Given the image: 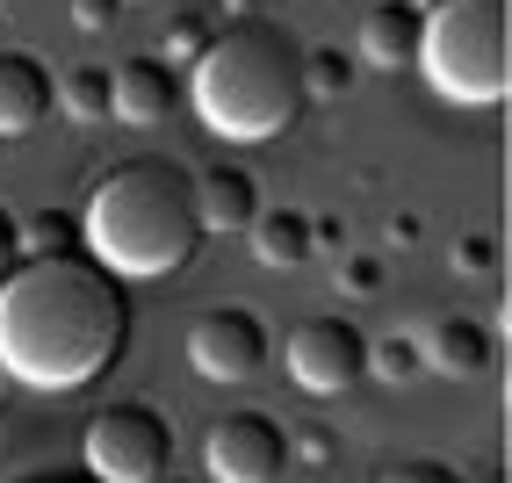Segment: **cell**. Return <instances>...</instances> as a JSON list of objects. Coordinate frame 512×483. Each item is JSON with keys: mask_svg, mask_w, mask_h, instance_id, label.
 <instances>
[{"mask_svg": "<svg viewBox=\"0 0 512 483\" xmlns=\"http://www.w3.org/2000/svg\"><path fill=\"white\" fill-rule=\"evenodd\" d=\"M22 260V238H15V217L0 210V282H8V267Z\"/></svg>", "mask_w": 512, "mask_h": 483, "instance_id": "cell-25", "label": "cell"}, {"mask_svg": "<svg viewBox=\"0 0 512 483\" xmlns=\"http://www.w3.org/2000/svg\"><path fill=\"white\" fill-rule=\"evenodd\" d=\"M116 15H123V0H73V29H80V37L116 29Z\"/></svg>", "mask_w": 512, "mask_h": 483, "instance_id": "cell-24", "label": "cell"}, {"mask_svg": "<svg viewBox=\"0 0 512 483\" xmlns=\"http://www.w3.org/2000/svg\"><path fill=\"white\" fill-rule=\"evenodd\" d=\"M347 87H354L347 51H303V101H339Z\"/></svg>", "mask_w": 512, "mask_h": 483, "instance_id": "cell-17", "label": "cell"}, {"mask_svg": "<svg viewBox=\"0 0 512 483\" xmlns=\"http://www.w3.org/2000/svg\"><path fill=\"white\" fill-rule=\"evenodd\" d=\"M51 87H58V73L37 51H8L0 44V137L37 130L51 116Z\"/></svg>", "mask_w": 512, "mask_h": 483, "instance_id": "cell-11", "label": "cell"}, {"mask_svg": "<svg viewBox=\"0 0 512 483\" xmlns=\"http://www.w3.org/2000/svg\"><path fill=\"white\" fill-rule=\"evenodd\" d=\"M282 361L303 397H347L354 383H368V332L354 318H339V310H325V318H303L289 332Z\"/></svg>", "mask_w": 512, "mask_h": 483, "instance_id": "cell-6", "label": "cell"}, {"mask_svg": "<svg viewBox=\"0 0 512 483\" xmlns=\"http://www.w3.org/2000/svg\"><path fill=\"white\" fill-rule=\"evenodd\" d=\"M51 109H65L80 130L109 123V65H73V73H58V87H51Z\"/></svg>", "mask_w": 512, "mask_h": 483, "instance_id": "cell-15", "label": "cell"}, {"mask_svg": "<svg viewBox=\"0 0 512 483\" xmlns=\"http://www.w3.org/2000/svg\"><path fill=\"white\" fill-rule=\"evenodd\" d=\"M375 483H462L448 462H426V455H412V462H390V469H375Z\"/></svg>", "mask_w": 512, "mask_h": 483, "instance_id": "cell-23", "label": "cell"}, {"mask_svg": "<svg viewBox=\"0 0 512 483\" xmlns=\"http://www.w3.org/2000/svg\"><path fill=\"white\" fill-rule=\"evenodd\" d=\"M29 483H94V476H29Z\"/></svg>", "mask_w": 512, "mask_h": 483, "instance_id": "cell-28", "label": "cell"}, {"mask_svg": "<svg viewBox=\"0 0 512 483\" xmlns=\"http://www.w3.org/2000/svg\"><path fill=\"white\" fill-rule=\"evenodd\" d=\"M246 246H253L260 267H275V274H289V267H303V260L318 253V246H311V217H303V210H282V202H275V210L260 202V217L246 224Z\"/></svg>", "mask_w": 512, "mask_h": 483, "instance_id": "cell-14", "label": "cell"}, {"mask_svg": "<svg viewBox=\"0 0 512 483\" xmlns=\"http://www.w3.org/2000/svg\"><path fill=\"white\" fill-rule=\"evenodd\" d=\"M332 282H339V296H383V253H347L332 267Z\"/></svg>", "mask_w": 512, "mask_h": 483, "instance_id": "cell-20", "label": "cell"}, {"mask_svg": "<svg viewBox=\"0 0 512 483\" xmlns=\"http://www.w3.org/2000/svg\"><path fill=\"white\" fill-rule=\"evenodd\" d=\"M0 152H8V137H0Z\"/></svg>", "mask_w": 512, "mask_h": 483, "instance_id": "cell-32", "label": "cell"}, {"mask_svg": "<svg viewBox=\"0 0 512 483\" xmlns=\"http://www.w3.org/2000/svg\"><path fill=\"white\" fill-rule=\"evenodd\" d=\"M80 246L116 274V282H166L181 274L202 246L195 217V174L181 159H116L109 174H94L87 210H80Z\"/></svg>", "mask_w": 512, "mask_h": 483, "instance_id": "cell-2", "label": "cell"}, {"mask_svg": "<svg viewBox=\"0 0 512 483\" xmlns=\"http://www.w3.org/2000/svg\"><path fill=\"white\" fill-rule=\"evenodd\" d=\"M412 73L455 109H498L512 87V0H440L419 15Z\"/></svg>", "mask_w": 512, "mask_h": 483, "instance_id": "cell-4", "label": "cell"}, {"mask_svg": "<svg viewBox=\"0 0 512 483\" xmlns=\"http://www.w3.org/2000/svg\"><path fill=\"white\" fill-rule=\"evenodd\" d=\"M448 260H455V274H498V238L491 231H462Z\"/></svg>", "mask_w": 512, "mask_h": 483, "instance_id": "cell-21", "label": "cell"}, {"mask_svg": "<svg viewBox=\"0 0 512 483\" xmlns=\"http://www.w3.org/2000/svg\"><path fill=\"white\" fill-rule=\"evenodd\" d=\"M130 347V282L94 253L15 260L0 282V375L37 397L101 383Z\"/></svg>", "mask_w": 512, "mask_h": 483, "instance_id": "cell-1", "label": "cell"}, {"mask_svg": "<svg viewBox=\"0 0 512 483\" xmlns=\"http://www.w3.org/2000/svg\"><path fill=\"white\" fill-rule=\"evenodd\" d=\"M289 469V426L275 411H231L202 433V483H275Z\"/></svg>", "mask_w": 512, "mask_h": 483, "instance_id": "cell-7", "label": "cell"}, {"mask_svg": "<svg viewBox=\"0 0 512 483\" xmlns=\"http://www.w3.org/2000/svg\"><path fill=\"white\" fill-rule=\"evenodd\" d=\"M476 483H505V469H491V476H476Z\"/></svg>", "mask_w": 512, "mask_h": 483, "instance_id": "cell-30", "label": "cell"}, {"mask_svg": "<svg viewBox=\"0 0 512 483\" xmlns=\"http://www.w3.org/2000/svg\"><path fill=\"white\" fill-rule=\"evenodd\" d=\"M412 347H419V368L426 375H448V383H469V375H484L491 368V325H476V318H426L412 332Z\"/></svg>", "mask_w": 512, "mask_h": 483, "instance_id": "cell-10", "label": "cell"}, {"mask_svg": "<svg viewBox=\"0 0 512 483\" xmlns=\"http://www.w3.org/2000/svg\"><path fill=\"white\" fill-rule=\"evenodd\" d=\"M332 455H339L332 426H296V433H289V462H311V469H325Z\"/></svg>", "mask_w": 512, "mask_h": 483, "instance_id": "cell-22", "label": "cell"}, {"mask_svg": "<svg viewBox=\"0 0 512 483\" xmlns=\"http://www.w3.org/2000/svg\"><path fill=\"white\" fill-rule=\"evenodd\" d=\"M217 37V29H210V15H174V22H166V44L152 51L159 65H174V73H188V65L202 58V44H210Z\"/></svg>", "mask_w": 512, "mask_h": 483, "instance_id": "cell-18", "label": "cell"}, {"mask_svg": "<svg viewBox=\"0 0 512 483\" xmlns=\"http://www.w3.org/2000/svg\"><path fill=\"white\" fill-rule=\"evenodd\" d=\"M404 8H419V15H433V8H440V0H404Z\"/></svg>", "mask_w": 512, "mask_h": 483, "instance_id": "cell-29", "label": "cell"}, {"mask_svg": "<svg viewBox=\"0 0 512 483\" xmlns=\"http://www.w3.org/2000/svg\"><path fill=\"white\" fill-rule=\"evenodd\" d=\"M368 8H383V0H368Z\"/></svg>", "mask_w": 512, "mask_h": 483, "instance_id": "cell-33", "label": "cell"}, {"mask_svg": "<svg viewBox=\"0 0 512 483\" xmlns=\"http://www.w3.org/2000/svg\"><path fill=\"white\" fill-rule=\"evenodd\" d=\"M260 361H267V325L253 318V310L224 303V310H202V318L188 325V368L202 375V383H224V390L253 383Z\"/></svg>", "mask_w": 512, "mask_h": 483, "instance_id": "cell-8", "label": "cell"}, {"mask_svg": "<svg viewBox=\"0 0 512 483\" xmlns=\"http://www.w3.org/2000/svg\"><path fill=\"white\" fill-rule=\"evenodd\" d=\"M368 375H383L390 390H404V383H419V347H412V332H397V339H383V347H368Z\"/></svg>", "mask_w": 512, "mask_h": 483, "instance_id": "cell-19", "label": "cell"}, {"mask_svg": "<svg viewBox=\"0 0 512 483\" xmlns=\"http://www.w3.org/2000/svg\"><path fill=\"white\" fill-rule=\"evenodd\" d=\"M383 238H390V246H419V217H412V210H397Z\"/></svg>", "mask_w": 512, "mask_h": 483, "instance_id": "cell-26", "label": "cell"}, {"mask_svg": "<svg viewBox=\"0 0 512 483\" xmlns=\"http://www.w3.org/2000/svg\"><path fill=\"white\" fill-rule=\"evenodd\" d=\"M80 455H87L94 483H166V469H174V426H166L152 404L116 397L87 419Z\"/></svg>", "mask_w": 512, "mask_h": 483, "instance_id": "cell-5", "label": "cell"}, {"mask_svg": "<svg viewBox=\"0 0 512 483\" xmlns=\"http://www.w3.org/2000/svg\"><path fill=\"white\" fill-rule=\"evenodd\" d=\"M0 37H8V15H0Z\"/></svg>", "mask_w": 512, "mask_h": 483, "instance_id": "cell-31", "label": "cell"}, {"mask_svg": "<svg viewBox=\"0 0 512 483\" xmlns=\"http://www.w3.org/2000/svg\"><path fill=\"white\" fill-rule=\"evenodd\" d=\"M195 217H202V238L246 231L260 217V181L246 166H210V174H195Z\"/></svg>", "mask_w": 512, "mask_h": 483, "instance_id": "cell-13", "label": "cell"}, {"mask_svg": "<svg viewBox=\"0 0 512 483\" xmlns=\"http://www.w3.org/2000/svg\"><path fill=\"white\" fill-rule=\"evenodd\" d=\"M188 109L195 123L224 137V145H267V137H289L303 116V51L282 22H224L202 58L188 65Z\"/></svg>", "mask_w": 512, "mask_h": 483, "instance_id": "cell-3", "label": "cell"}, {"mask_svg": "<svg viewBox=\"0 0 512 483\" xmlns=\"http://www.w3.org/2000/svg\"><path fill=\"white\" fill-rule=\"evenodd\" d=\"M15 238H22V253H29V260H51V253H87V246H80V217H73V210H37L29 224H15Z\"/></svg>", "mask_w": 512, "mask_h": 483, "instance_id": "cell-16", "label": "cell"}, {"mask_svg": "<svg viewBox=\"0 0 512 483\" xmlns=\"http://www.w3.org/2000/svg\"><path fill=\"white\" fill-rule=\"evenodd\" d=\"M174 109H181V73H174V65H159L152 51L109 65V116H116V123H130V130H159Z\"/></svg>", "mask_w": 512, "mask_h": 483, "instance_id": "cell-9", "label": "cell"}, {"mask_svg": "<svg viewBox=\"0 0 512 483\" xmlns=\"http://www.w3.org/2000/svg\"><path fill=\"white\" fill-rule=\"evenodd\" d=\"M253 8L260 0H224V22H253Z\"/></svg>", "mask_w": 512, "mask_h": 483, "instance_id": "cell-27", "label": "cell"}, {"mask_svg": "<svg viewBox=\"0 0 512 483\" xmlns=\"http://www.w3.org/2000/svg\"><path fill=\"white\" fill-rule=\"evenodd\" d=\"M354 58L375 65V73H412V65H419V8H404V0L368 8L361 37H354Z\"/></svg>", "mask_w": 512, "mask_h": 483, "instance_id": "cell-12", "label": "cell"}]
</instances>
